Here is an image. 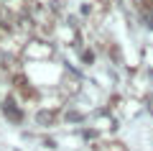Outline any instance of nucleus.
Masks as SVG:
<instances>
[{"label": "nucleus", "mask_w": 153, "mask_h": 151, "mask_svg": "<svg viewBox=\"0 0 153 151\" xmlns=\"http://www.w3.org/2000/svg\"><path fill=\"white\" fill-rule=\"evenodd\" d=\"M5 113L10 115L13 120H21V110H18V113H16V110H13V103H10V100H8V105H5Z\"/></svg>", "instance_id": "2"}, {"label": "nucleus", "mask_w": 153, "mask_h": 151, "mask_svg": "<svg viewBox=\"0 0 153 151\" xmlns=\"http://www.w3.org/2000/svg\"><path fill=\"white\" fill-rule=\"evenodd\" d=\"M140 21L146 23L148 28H153V11H143V13H140Z\"/></svg>", "instance_id": "1"}]
</instances>
